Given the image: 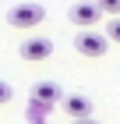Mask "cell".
Returning <instances> with one entry per match:
<instances>
[{"label":"cell","instance_id":"cell-1","mask_svg":"<svg viewBox=\"0 0 120 124\" xmlns=\"http://www.w3.org/2000/svg\"><path fill=\"white\" fill-rule=\"evenodd\" d=\"M4 18H7V25H11V29H35L39 21L46 18V7H42V4H32V0H25V4H11Z\"/></svg>","mask_w":120,"mask_h":124},{"label":"cell","instance_id":"cell-2","mask_svg":"<svg viewBox=\"0 0 120 124\" xmlns=\"http://www.w3.org/2000/svg\"><path fill=\"white\" fill-rule=\"evenodd\" d=\"M67 18H71V25H78V32H92L95 25H99V4H88V0H78V4H71L67 7Z\"/></svg>","mask_w":120,"mask_h":124},{"label":"cell","instance_id":"cell-3","mask_svg":"<svg viewBox=\"0 0 120 124\" xmlns=\"http://www.w3.org/2000/svg\"><path fill=\"white\" fill-rule=\"evenodd\" d=\"M74 50H78L81 57H106L110 39L102 36L99 29H92V32H78V36H74Z\"/></svg>","mask_w":120,"mask_h":124},{"label":"cell","instance_id":"cell-4","mask_svg":"<svg viewBox=\"0 0 120 124\" xmlns=\"http://www.w3.org/2000/svg\"><path fill=\"white\" fill-rule=\"evenodd\" d=\"M60 99H64V92H60L56 82H35V85H32V99H28V106H35V110H49V106L60 103Z\"/></svg>","mask_w":120,"mask_h":124},{"label":"cell","instance_id":"cell-5","mask_svg":"<svg viewBox=\"0 0 120 124\" xmlns=\"http://www.w3.org/2000/svg\"><path fill=\"white\" fill-rule=\"evenodd\" d=\"M18 53L25 60H46V57H53V39L49 36H28V39H21Z\"/></svg>","mask_w":120,"mask_h":124},{"label":"cell","instance_id":"cell-6","mask_svg":"<svg viewBox=\"0 0 120 124\" xmlns=\"http://www.w3.org/2000/svg\"><path fill=\"white\" fill-rule=\"evenodd\" d=\"M60 106H64V114L71 117V121H88V117H92V99H88V96L85 92H67L64 99H60Z\"/></svg>","mask_w":120,"mask_h":124},{"label":"cell","instance_id":"cell-7","mask_svg":"<svg viewBox=\"0 0 120 124\" xmlns=\"http://www.w3.org/2000/svg\"><path fill=\"white\" fill-rule=\"evenodd\" d=\"M99 14H110V18H120V0H102Z\"/></svg>","mask_w":120,"mask_h":124},{"label":"cell","instance_id":"cell-8","mask_svg":"<svg viewBox=\"0 0 120 124\" xmlns=\"http://www.w3.org/2000/svg\"><path fill=\"white\" fill-rule=\"evenodd\" d=\"M102 36L110 39V43H117V46H120V18H113L110 25H106V32H102Z\"/></svg>","mask_w":120,"mask_h":124},{"label":"cell","instance_id":"cell-9","mask_svg":"<svg viewBox=\"0 0 120 124\" xmlns=\"http://www.w3.org/2000/svg\"><path fill=\"white\" fill-rule=\"evenodd\" d=\"M11 99H14V89H11L7 82H0V106H4V103H11Z\"/></svg>","mask_w":120,"mask_h":124},{"label":"cell","instance_id":"cell-10","mask_svg":"<svg viewBox=\"0 0 120 124\" xmlns=\"http://www.w3.org/2000/svg\"><path fill=\"white\" fill-rule=\"evenodd\" d=\"M71 124H99L95 117H88V121H71Z\"/></svg>","mask_w":120,"mask_h":124}]
</instances>
